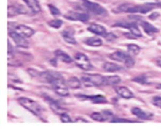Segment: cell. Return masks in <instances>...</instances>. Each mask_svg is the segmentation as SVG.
I'll return each mask as SVG.
<instances>
[{"label":"cell","mask_w":161,"mask_h":130,"mask_svg":"<svg viewBox=\"0 0 161 130\" xmlns=\"http://www.w3.org/2000/svg\"><path fill=\"white\" fill-rule=\"evenodd\" d=\"M133 81H135L141 84H146V82H147V78L144 75H141V76L134 78V79H133Z\"/></svg>","instance_id":"cell-31"},{"label":"cell","mask_w":161,"mask_h":130,"mask_svg":"<svg viewBox=\"0 0 161 130\" xmlns=\"http://www.w3.org/2000/svg\"><path fill=\"white\" fill-rule=\"evenodd\" d=\"M103 68L104 70L108 72H115L122 70L123 68L118 64L106 62V63H104Z\"/></svg>","instance_id":"cell-22"},{"label":"cell","mask_w":161,"mask_h":130,"mask_svg":"<svg viewBox=\"0 0 161 130\" xmlns=\"http://www.w3.org/2000/svg\"><path fill=\"white\" fill-rule=\"evenodd\" d=\"M48 24L50 27H52V28L59 29L60 27H61L62 24H63V21H62V20L55 19V20H50V22H49Z\"/></svg>","instance_id":"cell-27"},{"label":"cell","mask_w":161,"mask_h":130,"mask_svg":"<svg viewBox=\"0 0 161 130\" xmlns=\"http://www.w3.org/2000/svg\"><path fill=\"white\" fill-rule=\"evenodd\" d=\"M66 83L67 86L72 88V89L79 88L81 85V82L78 78H77L76 76H72L69 78V79L67 80Z\"/></svg>","instance_id":"cell-24"},{"label":"cell","mask_w":161,"mask_h":130,"mask_svg":"<svg viewBox=\"0 0 161 130\" xmlns=\"http://www.w3.org/2000/svg\"><path fill=\"white\" fill-rule=\"evenodd\" d=\"M91 118H92V119H93V120L98 122H104L106 120V119L105 117V116L103 115V114H102L98 112L92 113L91 115Z\"/></svg>","instance_id":"cell-26"},{"label":"cell","mask_w":161,"mask_h":130,"mask_svg":"<svg viewBox=\"0 0 161 130\" xmlns=\"http://www.w3.org/2000/svg\"><path fill=\"white\" fill-rule=\"evenodd\" d=\"M85 43L90 46L99 47L103 44V40L98 37H88L85 40Z\"/></svg>","instance_id":"cell-25"},{"label":"cell","mask_w":161,"mask_h":130,"mask_svg":"<svg viewBox=\"0 0 161 130\" xmlns=\"http://www.w3.org/2000/svg\"><path fill=\"white\" fill-rule=\"evenodd\" d=\"M103 115L105 116L106 119H108V118H111L113 116L112 112L110 111H103Z\"/></svg>","instance_id":"cell-37"},{"label":"cell","mask_w":161,"mask_h":130,"mask_svg":"<svg viewBox=\"0 0 161 130\" xmlns=\"http://www.w3.org/2000/svg\"><path fill=\"white\" fill-rule=\"evenodd\" d=\"M105 76L98 74H83L81 78V82L85 86H100L104 83Z\"/></svg>","instance_id":"cell-5"},{"label":"cell","mask_w":161,"mask_h":130,"mask_svg":"<svg viewBox=\"0 0 161 130\" xmlns=\"http://www.w3.org/2000/svg\"><path fill=\"white\" fill-rule=\"evenodd\" d=\"M15 30L25 38L30 37L31 36H32L35 33L34 30L32 28L24 25H20L16 26L15 28Z\"/></svg>","instance_id":"cell-11"},{"label":"cell","mask_w":161,"mask_h":130,"mask_svg":"<svg viewBox=\"0 0 161 130\" xmlns=\"http://www.w3.org/2000/svg\"><path fill=\"white\" fill-rule=\"evenodd\" d=\"M157 65H158L159 66L161 67V58H160V59H159L157 60Z\"/></svg>","instance_id":"cell-40"},{"label":"cell","mask_w":161,"mask_h":130,"mask_svg":"<svg viewBox=\"0 0 161 130\" xmlns=\"http://www.w3.org/2000/svg\"><path fill=\"white\" fill-rule=\"evenodd\" d=\"M49 8L50 12V13L54 16H59L61 14L60 10L52 4H49Z\"/></svg>","instance_id":"cell-29"},{"label":"cell","mask_w":161,"mask_h":130,"mask_svg":"<svg viewBox=\"0 0 161 130\" xmlns=\"http://www.w3.org/2000/svg\"><path fill=\"white\" fill-rule=\"evenodd\" d=\"M110 58L113 61L124 63L127 68H132L135 65V61L131 56L121 51L114 52L110 55Z\"/></svg>","instance_id":"cell-4"},{"label":"cell","mask_w":161,"mask_h":130,"mask_svg":"<svg viewBox=\"0 0 161 130\" xmlns=\"http://www.w3.org/2000/svg\"><path fill=\"white\" fill-rule=\"evenodd\" d=\"M127 48L129 53L133 55H137L141 50L140 47L136 44H129L127 46Z\"/></svg>","instance_id":"cell-28"},{"label":"cell","mask_w":161,"mask_h":130,"mask_svg":"<svg viewBox=\"0 0 161 130\" xmlns=\"http://www.w3.org/2000/svg\"><path fill=\"white\" fill-rule=\"evenodd\" d=\"M62 36L67 43L70 44H76L77 41L74 37V31L72 28H67L62 31Z\"/></svg>","instance_id":"cell-12"},{"label":"cell","mask_w":161,"mask_h":130,"mask_svg":"<svg viewBox=\"0 0 161 130\" xmlns=\"http://www.w3.org/2000/svg\"><path fill=\"white\" fill-rule=\"evenodd\" d=\"M81 98H84L85 99L90 100L95 104H104L108 102L105 97L101 95H92V96H87V95H80Z\"/></svg>","instance_id":"cell-20"},{"label":"cell","mask_w":161,"mask_h":130,"mask_svg":"<svg viewBox=\"0 0 161 130\" xmlns=\"http://www.w3.org/2000/svg\"><path fill=\"white\" fill-rule=\"evenodd\" d=\"M132 112L133 115L136 116L138 118L142 119H150L152 117V114L147 113L144 111L141 108L138 107H133L132 109Z\"/></svg>","instance_id":"cell-17"},{"label":"cell","mask_w":161,"mask_h":130,"mask_svg":"<svg viewBox=\"0 0 161 130\" xmlns=\"http://www.w3.org/2000/svg\"><path fill=\"white\" fill-rule=\"evenodd\" d=\"M64 17L67 20L85 22L89 20L90 15L87 13H77L70 12L65 15Z\"/></svg>","instance_id":"cell-9"},{"label":"cell","mask_w":161,"mask_h":130,"mask_svg":"<svg viewBox=\"0 0 161 130\" xmlns=\"http://www.w3.org/2000/svg\"><path fill=\"white\" fill-rule=\"evenodd\" d=\"M28 72L31 76H34V77L39 76L40 75V73H41V72L38 71L37 70H34V69H28Z\"/></svg>","instance_id":"cell-35"},{"label":"cell","mask_w":161,"mask_h":130,"mask_svg":"<svg viewBox=\"0 0 161 130\" xmlns=\"http://www.w3.org/2000/svg\"><path fill=\"white\" fill-rule=\"evenodd\" d=\"M115 26L119 27H122L124 29H128L132 35L137 37H141L142 36V34L141 30L138 29L137 24L136 22H128L125 21L117 22L114 25Z\"/></svg>","instance_id":"cell-8"},{"label":"cell","mask_w":161,"mask_h":130,"mask_svg":"<svg viewBox=\"0 0 161 130\" xmlns=\"http://www.w3.org/2000/svg\"><path fill=\"white\" fill-rule=\"evenodd\" d=\"M13 54V47L12 44H10L9 40H8V59L9 58H12Z\"/></svg>","instance_id":"cell-34"},{"label":"cell","mask_w":161,"mask_h":130,"mask_svg":"<svg viewBox=\"0 0 161 130\" xmlns=\"http://www.w3.org/2000/svg\"><path fill=\"white\" fill-rule=\"evenodd\" d=\"M76 122H88V121L86 120V119H84V118H77Z\"/></svg>","instance_id":"cell-39"},{"label":"cell","mask_w":161,"mask_h":130,"mask_svg":"<svg viewBox=\"0 0 161 130\" xmlns=\"http://www.w3.org/2000/svg\"><path fill=\"white\" fill-rule=\"evenodd\" d=\"M115 90L117 94L124 98H131L133 97L132 91L130 90L127 87H117Z\"/></svg>","instance_id":"cell-15"},{"label":"cell","mask_w":161,"mask_h":130,"mask_svg":"<svg viewBox=\"0 0 161 130\" xmlns=\"http://www.w3.org/2000/svg\"><path fill=\"white\" fill-rule=\"evenodd\" d=\"M152 103L155 106L161 109V97H154L152 98Z\"/></svg>","instance_id":"cell-33"},{"label":"cell","mask_w":161,"mask_h":130,"mask_svg":"<svg viewBox=\"0 0 161 130\" xmlns=\"http://www.w3.org/2000/svg\"><path fill=\"white\" fill-rule=\"evenodd\" d=\"M74 59L76 65L81 69L85 71H89L93 69V65L89 58L83 53H77L74 56Z\"/></svg>","instance_id":"cell-7"},{"label":"cell","mask_w":161,"mask_h":130,"mask_svg":"<svg viewBox=\"0 0 161 130\" xmlns=\"http://www.w3.org/2000/svg\"><path fill=\"white\" fill-rule=\"evenodd\" d=\"M19 103L26 109L33 113L34 115L40 116L42 113V108L39 104L27 97H20L18 98Z\"/></svg>","instance_id":"cell-3"},{"label":"cell","mask_w":161,"mask_h":130,"mask_svg":"<svg viewBox=\"0 0 161 130\" xmlns=\"http://www.w3.org/2000/svg\"><path fill=\"white\" fill-rule=\"evenodd\" d=\"M159 17V13H158L157 12H154L150 15V16L149 17V18L150 20H154L155 19H157Z\"/></svg>","instance_id":"cell-36"},{"label":"cell","mask_w":161,"mask_h":130,"mask_svg":"<svg viewBox=\"0 0 161 130\" xmlns=\"http://www.w3.org/2000/svg\"><path fill=\"white\" fill-rule=\"evenodd\" d=\"M46 101L48 102V104L54 113L57 114H60V115L61 114L65 112V110L63 108L61 107L59 104L58 102H56L55 100L52 99V98L46 97Z\"/></svg>","instance_id":"cell-14"},{"label":"cell","mask_w":161,"mask_h":130,"mask_svg":"<svg viewBox=\"0 0 161 130\" xmlns=\"http://www.w3.org/2000/svg\"><path fill=\"white\" fill-rule=\"evenodd\" d=\"M82 4L87 11L93 14L100 16H105L107 14V10L98 3L90 1L88 0H83Z\"/></svg>","instance_id":"cell-6"},{"label":"cell","mask_w":161,"mask_h":130,"mask_svg":"<svg viewBox=\"0 0 161 130\" xmlns=\"http://www.w3.org/2000/svg\"><path fill=\"white\" fill-rule=\"evenodd\" d=\"M39 76L52 85L57 94L62 97H67L69 95L67 83H66L64 77L59 72L52 70L41 72Z\"/></svg>","instance_id":"cell-1"},{"label":"cell","mask_w":161,"mask_h":130,"mask_svg":"<svg viewBox=\"0 0 161 130\" xmlns=\"http://www.w3.org/2000/svg\"><path fill=\"white\" fill-rule=\"evenodd\" d=\"M55 58L66 63H71L73 61L71 57L62 50H57L54 52Z\"/></svg>","instance_id":"cell-16"},{"label":"cell","mask_w":161,"mask_h":130,"mask_svg":"<svg viewBox=\"0 0 161 130\" xmlns=\"http://www.w3.org/2000/svg\"><path fill=\"white\" fill-rule=\"evenodd\" d=\"M117 37L112 33H108L106 36L105 37V38L108 40H112L113 39H115Z\"/></svg>","instance_id":"cell-38"},{"label":"cell","mask_w":161,"mask_h":130,"mask_svg":"<svg viewBox=\"0 0 161 130\" xmlns=\"http://www.w3.org/2000/svg\"><path fill=\"white\" fill-rule=\"evenodd\" d=\"M87 30L93 34H96L98 35L103 36L104 37H105L108 34L106 29L103 26L95 24L90 25L89 27H88Z\"/></svg>","instance_id":"cell-13"},{"label":"cell","mask_w":161,"mask_h":130,"mask_svg":"<svg viewBox=\"0 0 161 130\" xmlns=\"http://www.w3.org/2000/svg\"><path fill=\"white\" fill-rule=\"evenodd\" d=\"M23 1L34 13H37L40 12L41 8L37 0H23Z\"/></svg>","instance_id":"cell-21"},{"label":"cell","mask_w":161,"mask_h":130,"mask_svg":"<svg viewBox=\"0 0 161 130\" xmlns=\"http://www.w3.org/2000/svg\"><path fill=\"white\" fill-rule=\"evenodd\" d=\"M120 82H121L120 77L117 75L108 76H105L103 84L106 85H114L119 84Z\"/></svg>","instance_id":"cell-23"},{"label":"cell","mask_w":161,"mask_h":130,"mask_svg":"<svg viewBox=\"0 0 161 130\" xmlns=\"http://www.w3.org/2000/svg\"><path fill=\"white\" fill-rule=\"evenodd\" d=\"M60 120L63 123H71L72 120L71 117L66 112H64L60 114Z\"/></svg>","instance_id":"cell-30"},{"label":"cell","mask_w":161,"mask_h":130,"mask_svg":"<svg viewBox=\"0 0 161 130\" xmlns=\"http://www.w3.org/2000/svg\"><path fill=\"white\" fill-rule=\"evenodd\" d=\"M153 7L150 6V4L145 5H133L129 3H125L118 7L116 10L117 12H126V13H141L145 14L151 11Z\"/></svg>","instance_id":"cell-2"},{"label":"cell","mask_w":161,"mask_h":130,"mask_svg":"<svg viewBox=\"0 0 161 130\" xmlns=\"http://www.w3.org/2000/svg\"><path fill=\"white\" fill-rule=\"evenodd\" d=\"M26 12V10L23 8V7H14L11 6L8 7V17H12L15 15H17L19 14H25Z\"/></svg>","instance_id":"cell-19"},{"label":"cell","mask_w":161,"mask_h":130,"mask_svg":"<svg viewBox=\"0 0 161 130\" xmlns=\"http://www.w3.org/2000/svg\"><path fill=\"white\" fill-rule=\"evenodd\" d=\"M9 35L18 46L23 48H27L28 47V43L26 38L17 32L15 30L11 31L9 33Z\"/></svg>","instance_id":"cell-10"},{"label":"cell","mask_w":161,"mask_h":130,"mask_svg":"<svg viewBox=\"0 0 161 130\" xmlns=\"http://www.w3.org/2000/svg\"><path fill=\"white\" fill-rule=\"evenodd\" d=\"M111 123H130L132 122L130 120H128L127 119L120 118H113L110 121Z\"/></svg>","instance_id":"cell-32"},{"label":"cell","mask_w":161,"mask_h":130,"mask_svg":"<svg viewBox=\"0 0 161 130\" xmlns=\"http://www.w3.org/2000/svg\"><path fill=\"white\" fill-rule=\"evenodd\" d=\"M156 88H157V89L161 90V84H158V85L156 86Z\"/></svg>","instance_id":"cell-41"},{"label":"cell","mask_w":161,"mask_h":130,"mask_svg":"<svg viewBox=\"0 0 161 130\" xmlns=\"http://www.w3.org/2000/svg\"><path fill=\"white\" fill-rule=\"evenodd\" d=\"M141 25L145 31V32L149 35H152L154 34L159 32V30L156 27L146 21H142L141 22Z\"/></svg>","instance_id":"cell-18"}]
</instances>
